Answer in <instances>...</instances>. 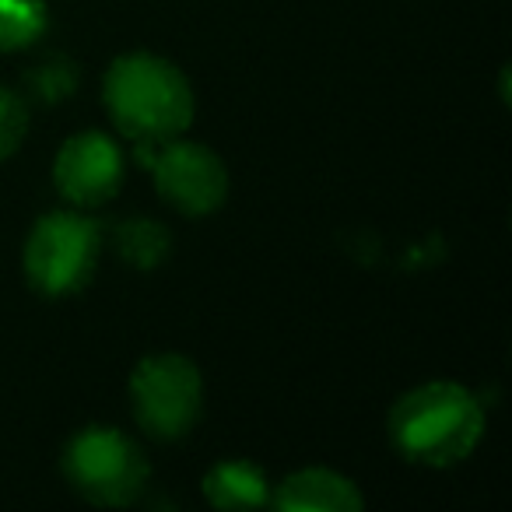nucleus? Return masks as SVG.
Segmentation results:
<instances>
[{
	"mask_svg": "<svg viewBox=\"0 0 512 512\" xmlns=\"http://www.w3.org/2000/svg\"><path fill=\"white\" fill-rule=\"evenodd\" d=\"M106 106L127 137L141 144H165L190 127L193 88L169 60L130 53L109 67Z\"/></svg>",
	"mask_w": 512,
	"mask_h": 512,
	"instance_id": "nucleus-1",
	"label": "nucleus"
},
{
	"mask_svg": "<svg viewBox=\"0 0 512 512\" xmlns=\"http://www.w3.org/2000/svg\"><path fill=\"white\" fill-rule=\"evenodd\" d=\"M393 446L421 467H453L467 460L484 435V407L456 383H425L411 390L390 418Z\"/></svg>",
	"mask_w": 512,
	"mask_h": 512,
	"instance_id": "nucleus-2",
	"label": "nucleus"
},
{
	"mask_svg": "<svg viewBox=\"0 0 512 512\" xmlns=\"http://www.w3.org/2000/svg\"><path fill=\"white\" fill-rule=\"evenodd\" d=\"M99 225L78 211H53L25 242V274L43 295H71L92 281L99 264Z\"/></svg>",
	"mask_w": 512,
	"mask_h": 512,
	"instance_id": "nucleus-3",
	"label": "nucleus"
},
{
	"mask_svg": "<svg viewBox=\"0 0 512 512\" xmlns=\"http://www.w3.org/2000/svg\"><path fill=\"white\" fill-rule=\"evenodd\" d=\"M71 484L99 505H127L148 484V460L141 446L106 425L74 435L64 456Z\"/></svg>",
	"mask_w": 512,
	"mask_h": 512,
	"instance_id": "nucleus-4",
	"label": "nucleus"
},
{
	"mask_svg": "<svg viewBox=\"0 0 512 512\" xmlns=\"http://www.w3.org/2000/svg\"><path fill=\"white\" fill-rule=\"evenodd\" d=\"M134 414L158 439H179L200 418L204 407V379L197 365L183 355L144 358L130 379Z\"/></svg>",
	"mask_w": 512,
	"mask_h": 512,
	"instance_id": "nucleus-5",
	"label": "nucleus"
},
{
	"mask_svg": "<svg viewBox=\"0 0 512 512\" xmlns=\"http://www.w3.org/2000/svg\"><path fill=\"white\" fill-rule=\"evenodd\" d=\"M141 158L155 172L158 193L183 214H211L225 204V162L211 148H204V144L172 137L165 144H141Z\"/></svg>",
	"mask_w": 512,
	"mask_h": 512,
	"instance_id": "nucleus-6",
	"label": "nucleus"
},
{
	"mask_svg": "<svg viewBox=\"0 0 512 512\" xmlns=\"http://www.w3.org/2000/svg\"><path fill=\"white\" fill-rule=\"evenodd\" d=\"M57 190L71 200L74 207H99L116 197L123 183V155L113 137L88 130L78 134L60 148L57 165H53Z\"/></svg>",
	"mask_w": 512,
	"mask_h": 512,
	"instance_id": "nucleus-7",
	"label": "nucleus"
},
{
	"mask_svg": "<svg viewBox=\"0 0 512 512\" xmlns=\"http://www.w3.org/2000/svg\"><path fill=\"white\" fill-rule=\"evenodd\" d=\"M274 505L288 512H358L365 502L355 481H348L344 474L327 467H309L278 484Z\"/></svg>",
	"mask_w": 512,
	"mask_h": 512,
	"instance_id": "nucleus-8",
	"label": "nucleus"
},
{
	"mask_svg": "<svg viewBox=\"0 0 512 512\" xmlns=\"http://www.w3.org/2000/svg\"><path fill=\"white\" fill-rule=\"evenodd\" d=\"M204 495L218 509H256L267 502V477L256 463L225 460L204 477Z\"/></svg>",
	"mask_w": 512,
	"mask_h": 512,
	"instance_id": "nucleus-9",
	"label": "nucleus"
},
{
	"mask_svg": "<svg viewBox=\"0 0 512 512\" xmlns=\"http://www.w3.org/2000/svg\"><path fill=\"white\" fill-rule=\"evenodd\" d=\"M169 246H172L169 232L158 221L130 218L116 228V249H120V256L130 267H141V271H151V267L162 264L165 256H169Z\"/></svg>",
	"mask_w": 512,
	"mask_h": 512,
	"instance_id": "nucleus-10",
	"label": "nucleus"
},
{
	"mask_svg": "<svg viewBox=\"0 0 512 512\" xmlns=\"http://www.w3.org/2000/svg\"><path fill=\"white\" fill-rule=\"evenodd\" d=\"M46 0H0V50H25L46 32Z\"/></svg>",
	"mask_w": 512,
	"mask_h": 512,
	"instance_id": "nucleus-11",
	"label": "nucleus"
},
{
	"mask_svg": "<svg viewBox=\"0 0 512 512\" xmlns=\"http://www.w3.org/2000/svg\"><path fill=\"white\" fill-rule=\"evenodd\" d=\"M29 85L43 102H60L78 88V67L67 57H50L29 74Z\"/></svg>",
	"mask_w": 512,
	"mask_h": 512,
	"instance_id": "nucleus-12",
	"label": "nucleus"
},
{
	"mask_svg": "<svg viewBox=\"0 0 512 512\" xmlns=\"http://www.w3.org/2000/svg\"><path fill=\"white\" fill-rule=\"evenodd\" d=\"M25 134H29V109L15 92L0 85V162L22 148Z\"/></svg>",
	"mask_w": 512,
	"mask_h": 512,
	"instance_id": "nucleus-13",
	"label": "nucleus"
}]
</instances>
